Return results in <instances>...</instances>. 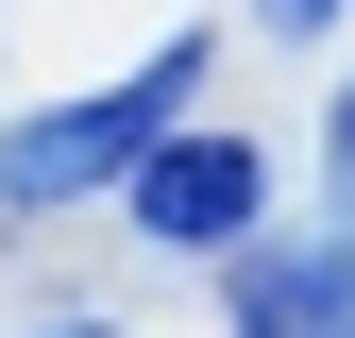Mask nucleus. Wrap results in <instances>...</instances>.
<instances>
[{
	"label": "nucleus",
	"instance_id": "obj_5",
	"mask_svg": "<svg viewBox=\"0 0 355 338\" xmlns=\"http://www.w3.org/2000/svg\"><path fill=\"white\" fill-rule=\"evenodd\" d=\"M254 17H271V34H322V17H338V0H254Z\"/></svg>",
	"mask_w": 355,
	"mask_h": 338
},
{
	"label": "nucleus",
	"instance_id": "obj_4",
	"mask_svg": "<svg viewBox=\"0 0 355 338\" xmlns=\"http://www.w3.org/2000/svg\"><path fill=\"white\" fill-rule=\"evenodd\" d=\"M322 186L355 203V84H338V102H322Z\"/></svg>",
	"mask_w": 355,
	"mask_h": 338
},
{
	"label": "nucleus",
	"instance_id": "obj_2",
	"mask_svg": "<svg viewBox=\"0 0 355 338\" xmlns=\"http://www.w3.org/2000/svg\"><path fill=\"white\" fill-rule=\"evenodd\" d=\"M119 203H136L153 254H237L254 203H271V169H254V136H153L136 169H119Z\"/></svg>",
	"mask_w": 355,
	"mask_h": 338
},
{
	"label": "nucleus",
	"instance_id": "obj_3",
	"mask_svg": "<svg viewBox=\"0 0 355 338\" xmlns=\"http://www.w3.org/2000/svg\"><path fill=\"white\" fill-rule=\"evenodd\" d=\"M237 338H355V203L322 237H271V254H237Z\"/></svg>",
	"mask_w": 355,
	"mask_h": 338
},
{
	"label": "nucleus",
	"instance_id": "obj_1",
	"mask_svg": "<svg viewBox=\"0 0 355 338\" xmlns=\"http://www.w3.org/2000/svg\"><path fill=\"white\" fill-rule=\"evenodd\" d=\"M203 51H220V34H169V51H153L136 84H102V102H51V118H17V136H0V203H17V220H68L85 186H119V169H136V152L169 136V102L203 84Z\"/></svg>",
	"mask_w": 355,
	"mask_h": 338
},
{
	"label": "nucleus",
	"instance_id": "obj_6",
	"mask_svg": "<svg viewBox=\"0 0 355 338\" xmlns=\"http://www.w3.org/2000/svg\"><path fill=\"white\" fill-rule=\"evenodd\" d=\"M34 338H119V321H34Z\"/></svg>",
	"mask_w": 355,
	"mask_h": 338
}]
</instances>
